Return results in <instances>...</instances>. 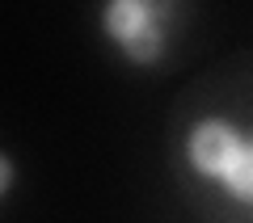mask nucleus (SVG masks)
Wrapping results in <instances>:
<instances>
[{
    "label": "nucleus",
    "mask_w": 253,
    "mask_h": 223,
    "mask_svg": "<svg viewBox=\"0 0 253 223\" xmlns=\"http://www.w3.org/2000/svg\"><path fill=\"white\" fill-rule=\"evenodd\" d=\"M190 164L203 177H215L236 198L253 202V139H245L224 118H203L190 131Z\"/></svg>",
    "instance_id": "f257e3e1"
},
{
    "label": "nucleus",
    "mask_w": 253,
    "mask_h": 223,
    "mask_svg": "<svg viewBox=\"0 0 253 223\" xmlns=\"http://www.w3.org/2000/svg\"><path fill=\"white\" fill-rule=\"evenodd\" d=\"M173 17V4L165 0H110L106 30L131 59L156 63L165 55V21Z\"/></svg>",
    "instance_id": "f03ea898"
},
{
    "label": "nucleus",
    "mask_w": 253,
    "mask_h": 223,
    "mask_svg": "<svg viewBox=\"0 0 253 223\" xmlns=\"http://www.w3.org/2000/svg\"><path fill=\"white\" fill-rule=\"evenodd\" d=\"M9 181H13V164H9V156L0 152V194L9 189Z\"/></svg>",
    "instance_id": "7ed1b4c3"
}]
</instances>
